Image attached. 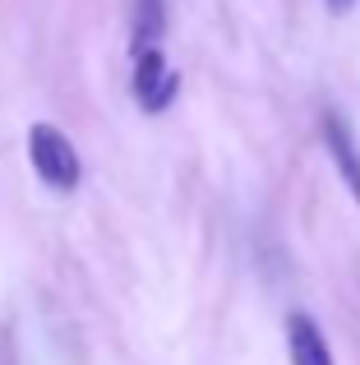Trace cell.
I'll return each instance as SVG.
<instances>
[{
  "mask_svg": "<svg viewBox=\"0 0 360 365\" xmlns=\"http://www.w3.org/2000/svg\"><path fill=\"white\" fill-rule=\"evenodd\" d=\"M28 158H33V167H37V176L46 180L51 190H74L79 185V153H74V143L65 139L55 125H33L28 130Z\"/></svg>",
  "mask_w": 360,
  "mask_h": 365,
  "instance_id": "1",
  "label": "cell"
},
{
  "mask_svg": "<svg viewBox=\"0 0 360 365\" xmlns=\"http://www.w3.org/2000/svg\"><path fill=\"white\" fill-rule=\"evenodd\" d=\"M176 74L166 70V56L157 46H139V61H134V98L144 102V111H162L166 102L176 98Z\"/></svg>",
  "mask_w": 360,
  "mask_h": 365,
  "instance_id": "2",
  "label": "cell"
},
{
  "mask_svg": "<svg viewBox=\"0 0 360 365\" xmlns=\"http://www.w3.org/2000/svg\"><path fill=\"white\" fill-rule=\"evenodd\" d=\"M287 347L296 365H333V351H328V338L309 314H291L287 319Z\"/></svg>",
  "mask_w": 360,
  "mask_h": 365,
  "instance_id": "3",
  "label": "cell"
},
{
  "mask_svg": "<svg viewBox=\"0 0 360 365\" xmlns=\"http://www.w3.org/2000/svg\"><path fill=\"white\" fill-rule=\"evenodd\" d=\"M324 143H328V153H333L337 171H342L346 190H351V195H356V204H360V148H356L351 130H346V125L337 120L333 111H324Z\"/></svg>",
  "mask_w": 360,
  "mask_h": 365,
  "instance_id": "4",
  "label": "cell"
},
{
  "mask_svg": "<svg viewBox=\"0 0 360 365\" xmlns=\"http://www.w3.org/2000/svg\"><path fill=\"white\" fill-rule=\"evenodd\" d=\"M166 28L162 0H139V19H134V51L139 46H153V37Z\"/></svg>",
  "mask_w": 360,
  "mask_h": 365,
  "instance_id": "5",
  "label": "cell"
},
{
  "mask_svg": "<svg viewBox=\"0 0 360 365\" xmlns=\"http://www.w3.org/2000/svg\"><path fill=\"white\" fill-rule=\"evenodd\" d=\"M328 5H333V9H346V5H356V0H328Z\"/></svg>",
  "mask_w": 360,
  "mask_h": 365,
  "instance_id": "6",
  "label": "cell"
}]
</instances>
